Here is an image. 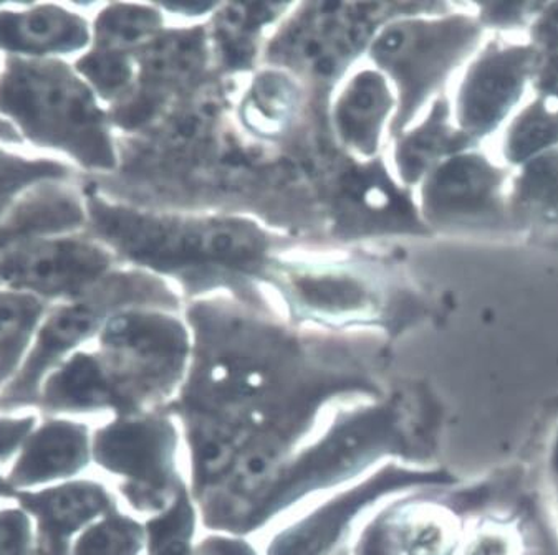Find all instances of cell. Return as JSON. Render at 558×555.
I'll use <instances>...</instances> for the list:
<instances>
[{
    "label": "cell",
    "instance_id": "29",
    "mask_svg": "<svg viewBox=\"0 0 558 555\" xmlns=\"http://www.w3.org/2000/svg\"><path fill=\"white\" fill-rule=\"evenodd\" d=\"M537 91L558 88V52L545 53L534 78Z\"/></svg>",
    "mask_w": 558,
    "mask_h": 555
},
{
    "label": "cell",
    "instance_id": "8",
    "mask_svg": "<svg viewBox=\"0 0 558 555\" xmlns=\"http://www.w3.org/2000/svg\"><path fill=\"white\" fill-rule=\"evenodd\" d=\"M542 57L531 41H489L459 86L456 126L477 143L496 133L521 103Z\"/></svg>",
    "mask_w": 558,
    "mask_h": 555
},
{
    "label": "cell",
    "instance_id": "1",
    "mask_svg": "<svg viewBox=\"0 0 558 555\" xmlns=\"http://www.w3.org/2000/svg\"><path fill=\"white\" fill-rule=\"evenodd\" d=\"M445 410L427 388L338 408L317 439L302 446L252 501L239 535L251 534L305 497L349 483L385 458L429 467L441 443Z\"/></svg>",
    "mask_w": 558,
    "mask_h": 555
},
{
    "label": "cell",
    "instance_id": "24",
    "mask_svg": "<svg viewBox=\"0 0 558 555\" xmlns=\"http://www.w3.org/2000/svg\"><path fill=\"white\" fill-rule=\"evenodd\" d=\"M76 70L104 95L117 92L130 75L126 62L110 50L87 53L78 60Z\"/></svg>",
    "mask_w": 558,
    "mask_h": 555
},
{
    "label": "cell",
    "instance_id": "10",
    "mask_svg": "<svg viewBox=\"0 0 558 555\" xmlns=\"http://www.w3.org/2000/svg\"><path fill=\"white\" fill-rule=\"evenodd\" d=\"M461 522L454 507L429 497L397 501L360 532L350 555H456Z\"/></svg>",
    "mask_w": 558,
    "mask_h": 555
},
{
    "label": "cell",
    "instance_id": "26",
    "mask_svg": "<svg viewBox=\"0 0 558 555\" xmlns=\"http://www.w3.org/2000/svg\"><path fill=\"white\" fill-rule=\"evenodd\" d=\"M34 535L27 511L15 507L0 511V555H34Z\"/></svg>",
    "mask_w": 558,
    "mask_h": 555
},
{
    "label": "cell",
    "instance_id": "28",
    "mask_svg": "<svg viewBox=\"0 0 558 555\" xmlns=\"http://www.w3.org/2000/svg\"><path fill=\"white\" fill-rule=\"evenodd\" d=\"M194 555H259V552L242 535L219 532L203 539L194 547Z\"/></svg>",
    "mask_w": 558,
    "mask_h": 555
},
{
    "label": "cell",
    "instance_id": "22",
    "mask_svg": "<svg viewBox=\"0 0 558 555\" xmlns=\"http://www.w3.org/2000/svg\"><path fill=\"white\" fill-rule=\"evenodd\" d=\"M69 175V165L62 162L31 161L0 149V220L9 212L19 196L34 185L46 181H60Z\"/></svg>",
    "mask_w": 558,
    "mask_h": 555
},
{
    "label": "cell",
    "instance_id": "17",
    "mask_svg": "<svg viewBox=\"0 0 558 555\" xmlns=\"http://www.w3.org/2000/svg\"><path fill=\"white\" fill-rule=\"evenodd\" d=\"M507 209L513 230L558 223V149L521 165L507 193Z\"/></svg>",
    "mask_w": 558,
    "mask_h": 555
},
{
    "label": "cell",
    "instance_id": "2",
    "mask_svg": "<svg viewBox=\"0 0 558 555\" xmlns=\"http://www.w3.org/2000/svg\"><path fill=\"white\" fill-rule=\"evenodd\" d=\"M0 113L41 148L85 168L114 165L113 143L94 92L59 60L11 57L0 75Z\"/></svg>",
    "mask_w": 558,
    "mask_h": 555
},
{
    "label": "cell",
    "instance_id": "13",
    "mask_svg": "<svg viewBox=\"0 0 558 555\" xmlns=\"http://www.w3.org/2000/svg\"><path fill=\"white\" fill-rule=\"evenodd\" d=\"M90 458L87 427L52 420L27 436L8 481L12 488H31L65 480L87 467Z\"/></svg>",
    "mask_w": 558,
    "mask_h": 555
},
{
    "label": "cell",
    "instance_id": "5",
    "mask_svg": "<svg viewBox=\"0 0 558 555\" xmlns=\"http://www.w3.org/2000/svg\"><path fill=\"white\" fill-rule=\"evenodd\" d=\"M507 171L476 151L445 159L424 182V217L432 225L456 232H510Z\"/></svg>",
    "mask_w": 558,
    "mask_h": 555
},
{
    "label": "cell",
    "instance_id": "31",
    "mask_svg": "<svg viewBox=\"0 0 558 555\" xmlns=\"http://www.w3.org/2000/svg\"><path fill=\"white\" fill-rule=\"evenodd\" d=\"M0 141L5 143H21L22 136L19 133L17 127L12 123H8V121L2 120L0 118Z\"/></svg>",
    "mask_w": 558,
    "mask_h": 555
},
{
    "label": "cell",
    "instance_id": "3",
    "mask_svg": "<svg viewBox=\"0 0 558 555\" xmlns=\"http://www.w3.org/2000/svg\"><path fill=\"white\" fill-rule=\"evenodd\" d=\"M100 359L120 398V415L165 410L187 374L186 333L161 316L126 312L105 324Z\"/></svg>",
    "mask_w": 558,
    "mask_h": 555
},
{
    "label": "cell",
    "instance_id": "9",
    "mask_svg": "<svg viewBox=\"0 0 558 555\" xmlns=\"http://www.w3.org/2000/svg\"><path fill=\"white\" fill-rule=\"evenodd\" d=\"M110 267V257L83 238L49 237L9 250L0 264V285L25 295L75 299Z\"/></svg>",
    "mask_w": 558,
    "mask_h": 555
},
{
    "label": "cell",
    "instance_id": "11",
    "mask_svg": "<svg viewBox=\"0 0 558 555\" xmlns=\"http://www.w3.org/2000/svg\"><path fill=\"white\" fill-rule=\"evenodd\" d=\"M110 292L111 286L90 289L70 305L59 306L50 312L35 337L31 353L22 362L19 374L9 385L8 394L2 397L5 404H22L35 397L47 372L59 366L63 356L73 347L92 336L108 305L117 303L120 295L111 298L108 295Z\"/></svg>",
    "mask_w": 558,
    "mask_h": 555
},
{
    "label": "cell",
    "instance_id": "7",
    "mask_svg": "<svg viewBox=\"0 0 558 555\" xmlns=\"http://www.w3.org/2000/svg\"><path fill=\"white\" fill-rule=\"evenodd\" d=\"M483 34L477 17L469 14L408 22L395 28L393 41L383 49H393L388 62L393 60L395 75L401 82L404 120L477 49Z\"/></svg>",
    "mask_w": 558,
    "mask_h": 555
},
{
    "label": "cell",
    "instance_id": "15",
    "mask_svg": "<svg viewBox=\"0 0 558 555\" xmlns=\"http://www.w3.org/2000/svg\"><path fill=\"white\" fill-rule=\"evenodd\" d=\"M66 185L46 181L34 185L0 220V245L15 248L27 242L40 240L44 235L63 234L85 220L87 209Z\"/></svg>",
    "mask_w": 558,
    "mask_h": 555
},
{
    "label": "cell",
    "instance_id": "19",
    "mask_svg": "<svg viewBox=\"0 0 558 555\" xmlns=\"http://www.w3.org/2000/svg\"><path fill=\"white\" fill-rule=\"evenodd\" d=\"M40 312L41 305L35 296L0 292V387L21 369Z\"/></svg>",
    "mask_w": 558,
    "mask_h": 555
},
{
    "label": "cell",
    "instance_id": "30",
    "mask_svg": "<svg viewBox=\"0 0 558 555\" xmlns=\"http://www.w3.org/2000/svg\"><path fill=\"white\" fill-rule=\"evenodd\" d=\"M548 471H550L551 481L558 491V430L555 433L554 442H551L550 455H548Z\"/></svg>",
    "mask_w": 558,
    "mask_h": 555
},
{
    "label": "cell",
    "instance_id": "18",
    "mask_svg": "<svg viewBox=\"0 0 558 555\" xmlns=\"http://www.w3.org/2000/svg\"><path fill=\"white\" fill-rule=\"evenodd\" d=\"M558 149V88L537 91L507 127L502 158L521 168L544 152Z\"/></svg>",
    "mask_w": 558,
    "mask_h": 555
},
{
    "label": "cell",
    "instance_id": "23",
    "mask_svg": "<svg viewBox=\"0 0 558 555\" xmlns=\"http://www.w3.org/2000/svg\"><path fill=\"white\" fill-rule=\"evenodd\" d=\"M462 555H524V538L515 522L487 519L471 535Z\"/></svg>",
    "mask_w": 558,
    "mask_h": 555
},
{
    "label": "cell",
    "instance_id": "33",
    "mask_svg": "<svg viewBox=\"0 0 558 555\" xmlns=\"http://www.w3.org/2000/svg\"><path fill=\"white\" fill-rule=\"evenodd\" d=\"M333 555H350V552L345 547H340Z\"/></svg>",
    "mask_w": 558,
    "mask_h": 555
},
{
    "label": "cell",
    "instance_id": "16",
    "mask_svg": "<svg viewBox=\"0 0 558 555\" xmlns=\"http://www.w3.org/2000/svg\"><path fill=\"white\" fill-rule=\"evenodd\" d=\"M41 400L53 411H95L111 408L120 415V400L100 356L76 353L59 363L44 382Z\"/></svg>",
    "mask_w": 558,
    "mask_h": 555
},
{
    "label": "cell",
    "instance_id": "27",
    "mask_svg": "<svg viewBox=\"0 0 558 555\" xmlns=\"http://www.w3.org/2000/svg\"><path fill=\"white\" fill-rule=\"evenodd\" d=\"M531 44L542 53L558 52V2L545 4L534 24L531 25Z\"/></svg>",
    "mask_w": 558,
    "mask_h": 555
},
{
    "label": "cell",
    "instance_id": "4",
    "mask_svg": "<svg viewBox=\"0 0 558 555\" xmlns=\"http://www.w3.org/2000/svg\"><path fill=\"white\" fill-rule=\"evenodd\" d=\"M165 410L120 415L92 440L95 461L123 480L124 499L143 515H161L186 486L177 467L180 432Z\"/></svg>",
    "mask_w": 558,
    "mask_h": 555
},
{
    "label": "cell",
    "instance_id": "14",
    "mask_svg": "<svg viewBox=\"0 0 558 555\" xmlns=\"http://www.w3.org/2000/svg\"><path fill=\"white\" fill-rule=\"evenodd\" d=\"M90 40L88 22L60 5H35L24 12H0V50L12 57L72 53Z\"/></svg>",
    "mask_w": 558,
    "mask_h": 555
},
{
    "label": "cell",
    "instance_id": "25",
    "mask_svg": "<svg viewBox=\"0 0 558 555\" xmlns=\"http://www.w3.org/2000/svg\"><path fill=\"white\" fill-rule=\"evenodd\" d=\"M545 4L537 2H487L477 4L480 24L496 30H512V28L531 27L541 14Z\"/></svg>",
    "mask_w": 558,
    "mask_h": 555
},
{
    "label": "cell",
    "instance_id": "20",
    "mask_svg": "<svg viewBox=\"0 0 558 555\" xmlns=\"http://www.w3.org/2000/svg\"><path fill=\"white\" fill-rule=\"evenodd\" d=\"M143 551L145 526L114 509L85 528L72 542L70 555H142Z\"/></svg>",
    "mask_w": 558,
    "mask_h": 555
},
{
    "label": "cell",
    "instance_id": "12",
    "mask_svg": "<svg viewBox=\"0 0 558 555\" xmlns=\"http://www.w3.org/2000/svg\"><path fill=\"white\" fill-rule=\"evenodd\" d=\"M21 504L37 522V555H70L72 538L117 509L107 488L70 481L38 493H22Z\"/></svg>",
    "mask_w": 558,
    "mask_h": 555
},
{
    "label": "cell",
    "instance_id": "32",
    "mask_svg": "<svg viewBox=\"0 0 558 555\" xmlns=\"http://www.w3.org/2000/svg\"><path fill=\"white\" fill-rule=\"evenodd\" d=\"M12 491L11 484H9L8 480H2V477H0V496L2 494H9Z\"/></svg>",
    "mask_w": 558,
    "mask_h": 555
},
{
    "label": "cell",
    "instance_id": "21",
    "mask_svg": "<svg viewBox=\"0 0 558 555\" xmlns=\"http://www.w3.org/2000/svg\"><path fill=\"white\" fill-rule=\"evenodd\" d=\"M196 522L197 507L184 486L165 513L146 522L148 555H194Z\"/></svg>",
    "mask_w": 558,
    "mask_h": 555
},
{
    "label": "cell",
    "instance_id": "6",
    "mask_svg": "<svg viewBox=\"0 0 558 555\" xmlns=\"http://www.w3.org/2000/svg\"><path fill=\"white\" fill-rule=\"evenodd\" d=\"M456 478L445 470H420L403 462H386L362 483L325 501L300 521L287 526L267 545L266 555H333L362 513L411 488L451 486Z\"/></svg>",
    "mask_w": 558,
    "mask_h": 555
}]
</instances>
